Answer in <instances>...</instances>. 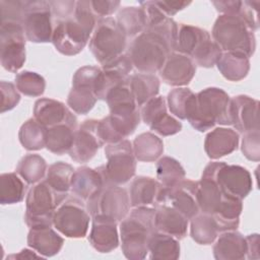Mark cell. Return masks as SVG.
Returning <instances> with one entry per match:
<instances>
[{"instance_id": "cell-1", "label": "cell", "mask_w": 260, "mask_h": 260, "mask_svg": "<svg viewBox=\"0 0 260 260\" xmlns=\"http://www.w3.org/2000/svg\"><path fill=\"white\" fill-rule=\"evenodd\" d=\"M98 18L92 12L90 1H76L74 15L56 22L52 43L56 50L65 56L79 54L89 41Z\"/></svg>"}, {"instance_id": "cell-2", "label": "cell", "mask_w": 260, "mask_h": 260, "mask_svg": "<svg viewBox=\"0 0 260 260\" xmlns=\"http://www.w3.org/2000/svg\"><path fill=\"white\" fill-rule=\"evenodd\" d=\"M231 98L221 88L207 87L191 98L186 119L199 132H205L216 124L231 125Z\"/></svg>"}, {"instance_id": "cell-3", "label": "cell", "mask_w": 260, "mask_h": 260, "mask_svg": "<svg viewBox=\"0 0 260 260\" xmlns=\"http://www.w3.org/2000/svg\"><path fill=\"white\" fill-rule=\"evenodd\" d=\"M197 201L200 212L210 214L216 220L220 233L238 229L242 200L224 194L212 179L201 176L197 182Z\"/></svg>"}, {"instance_id": "cell-4", "label": "cell", "mask_w": 260, "mask_h": 260, "mask_svg": "<svg viewBox=\"0 0 260 260\" xmlns=\"http://www.w3.org/2000/svg\"><path fill=\"white\" fill-rule=\"evenodd\" d=\"M154 214V207H133L120 221L121 249L127 259L140 260L148 254L149 240L156 232Z\"/></svg>"}, {"instance_id": "cell-5", "label": "cell", "mask_w": 260, "mask_h": 260, "mask_svg": "<svg viewBox=\"0 0 260 260\" xmlns=\"http://www.w3.org/2000/svg\"><path fill=\"white\" fill-rule=\"evenodd\" d=\"M211 35L222 52L241 53L248 58L255 52L254 30L240 15L220 14L214 21Z\"/></svg>"}, {"instance_id": "cell-6", "label": "cell", "mask_w": 260, "mask_h": 260, "mask_svg": "<svg viewBox=\"0 0 260 260\" xmlns=\"http://www.w3.org/2000/svg\"><path fill=\"white\" fill-rule=\"evenodd\" d=\"M175 52L188 56L195 65L204 68L216 65L222 54L221 49L211 40L207 30L184 23L179 25Z\"/></svg>"}, {"instance_id": "cell-7", "label": "cell", "mask_w": 260, "mask_h": 260, "mask_svg": "<svg viewBox=\"0 0 260 260\" xmlns=\"http://www.w3.org/2000/svg\"><path fill=\"white\" fill-rule=\"evenodd\" d=\"M173 50L169 44L161 37L149 31L135 37L127 51L133 66L141 73L149 74L159 71Z\"/></svg>"}, {"instance_id": "cell-8", "label": "cell", "mask_w": 260, "mask_h": 260, "mask_svg": "<svg viewBox=\"0 0 260 260\" xmlns=\"http://www.w3.org/2000/svg\"><path fill=\"white\" fill-rule=\"evenodd\" d=\"M127 39L126 34L115 18H101L89 39V50L103 66L124 54Z\"/></svg>"}, {"instance_id": "cell-9", "label": "cell", "mask_w": 260, "mask_h": 260, "mask_svg": "<svg viewBox=\"0 0 260 260\" xmlns=\"http://www.w3.org/2000/svg\"><path fill=\"white\" fill-rule=\"evenodd\" d=\"M67 198V195L57 193L44 180L28 190L25 198L24 221L31 228L35 225H52L56 208Z\"/></svg>"}, {"instance_id": "cell-10", "label": "cell", "mask_w": 260, "mask_h": 260, "mask_svg": "<svg viewBox=\"0 0 260 260\" xmlns=\"http://www.w3.org/2000/svg\"><path fill=\"white\" fill-rule=\"evenodd\" d=\"M202 177L212 179L224 194L241 200L253 189L251 174L246 168L238 165L211 161L204 168Z\"/></svg>"}, {"instance_id": "cell-11", "label": "cell", "mask_w": 260, "mask_h": 260, "mask_svg": "<svg viewBox=\"0 0 260 260\" xmlns=\"http://www.w3.org/2000/svg\"><path fill=\"white\" fill-rule=\"evenodd\" d=\"M90 214L83 200L67 197L55 210L53 225L67 238H84L88 232Z\"/></svg>"}, {"instance_id": "cell-12", "label": "cell", "mask_w": 260, "mask_h": 260, "mask_svg": "<svg viewBox=\"0 0 260 260\" xmlns=\"http://www.w3.org/2000/svg\"><path fill=\"white\" fill-rule=\"evenodd\" d=\"M85 204L91 216L103 214L115 219L117 222L127 216L131 207L127 190L111 183L105 184Z\"/></svg>"}, {"instance_id": "cell-13", "label": "cell", "mask_w": 260, "mask_h": 260, "mask_svg": "<svg viewBox=\"0 0 260 260\" xmlns=\"http://www.w3.org/2000/svg\"><path fill=\"white\" fill-rule=\"evenodd\" d=\"M107 164L104 166L106 177L111 184L123 185L133 178L136 171V157L132 144L123 139L105 147Z\"/></svg>"}, {"instance_id": "cell-14", "label": "cell", "mask_w": 260, "mask_h": 260, "mask_svg": "<svg viewBox=\"0 0 260 260\" xmlns=\"http://www.w3.org/2000/svg\"><path fill=\"white\" fill-rule=\"evenodd\" d=\"M52 18L49 1L24 0L22 25L26 40L32 43L52 42Z\"/></svg>"}, {"instance_id": "cell-15", "label": "cell", "mask_w": 260, "mask_h": 260, "mask_svg": "<svg viewBox=\"0 0 260 260\" xmlns=\"http://www.w3.org/2000/svg\"><path fill=\"white\" fill-rule=\"evenodd\" d=\"M1 65L9 72H17L25 62V35L21 24L1 23Z\"/></svg>"}, {"instance_id": "cell-16", "label": "cell", "mask_w": 260, "mask_h": 260, "mask_svg": "<svg viewBox=\"0 0 260 260\" xmlns=\"http://www.w3.org/2000/svg\"><path fill=\"white\" fill-rule=\"evenodd\" d=\"M140 117L152 131L161 136L174 135L182 130V123L168 114L167 102L161 95L146 102L141 107Z\"/></svg>"}, {"instance_id": "cell-17", "label": "cell", "mask_w": 260, "mask_h": 260, "mask_svg": "<svg viewBox=\"0 0 260 260\" xmlns=\"http://www.w3.org/2000/svg\"><path fill=\"white\" fill-rule=\"evenodd\" d=\"M160 203H169L188 219L193 218L200 212L197 201V182L184 179L171 188L164 186L155 205Z\"/></svg>"}, {"instance_id": "cell-18", "label": "cell", "mask_w": 260, "mask_h": 260, "mask_svg": "<svg viewBox=\"0 0 260 260\" xmlns=\"http://www.w3.org/2000/svg\"><path fill=\"white\" fill-rule=\"evenodd\" d=\"M96 119H87L77 128L73 144L69 150L70 157L79 164L89 161L105 144L102 140Z\"/></svg>"}, {"instance_id": "cell-19", "label": "cell", "mask_w": 260, "mask_h": 260, "mask_svg": "<svg viewBox=\"0 0 260 260\" xmlns=\"http://www.w3.org/2000/svg\"><path fill=\"white\" fill-rule=\"evenodd\" d=\"M259 102L249 95L240 94L231 99V125L241 133L259 130Z\"/></svg>"}, {"instance_id": "cell-20", "label": "cell", "mask_w": 260, "mask_h": 260, "mask_svg": "<svg viewBox=\"0 0 260 260\" xmlns=\"http://www.w3.org/2000/svg\"><path fill=\"white\" fill-rule=\"evenodd\" d=\"M88 241L100 253H110L117 249L120 244L117 221L103 214L91 216Z\"/></svg>"}, {"instance_id": "cell-21", "label": "cell", "mask_w": 260, "mask_h": 260, "mask_svg": "<svg viewBox=\"0 0 260 260\" xmlns=\"http://www.w3.org/2000/svg\"><path fill=\"white\" fill-rule=\"evenodd\" d=\"M107 183L110 182L106 177L104 166L96 169L82 166L74 171L70 190L76 197L86 202Z\"/></svg>"}, {"instance_id": "cell-22", "label": "cell", "mask_w": 260, "mask_h": 260, "mask_svg": "<svg viewBox=\"0 0 260 260\" xmlns=\"http://www.w3.org/2000/svg\"><path fill=\"white\" fill-rule=\"evenodd\" d=\"M161 79L173 86H185L196 73V65L191 58L178 52L171 53L158 71Z\"/></svg>"}, {"instance_id": "cell-23", "label": "cell", "mask_w": 260, "mask_h": 260, "mask_svg": "<svg viewBox=\"0 0 260 260\" xmlns=\"http://www.w3.org/2000/svg\"><path fill=\"white\" fill-rule=\"evenodd\" d=\"M34 118L46 128L62 123L77 126L76 116L64 103L48 98H42L36 101L34 106Z\"/></svg>"}, {"instance_id": "cell-24", "label": "cell", "mask_w": 260, "mask_h": 260, "mask_svg": "<svg viewBox=\"0 0 260 260\" xmlns=\"http://www.w3.org/2000/svg\"><path fill=\"white\" fill-rule=\"evenodd\" d=\"M154 223L157 232L170 235L179 241L187 235L188 218L169 203L154 206Z\"/></svg>"}, {"instance_id": "cell-25", "label": "cell", "mask_w": 260, "mask_h": 260, "mask_svg": "<svg viewBox=\"0 0 260 260\" xmlns=\"http://www.w3.org/2000/svg\"><path fill=\"white\" fill-rule=\"evenodd\" d=\"M64 239L51 225L41 224L29 229L27 245L44 258L52 257L60 252Z\"/></svg>"}, {"instance_id": "cell-26", "label": "cell", "mask_w": 260, "mask_h": 260, "mask_svg": "<svg viewBox=\"0 0 260 260\" xmlns=\"http://www.w3.org/2000/svg\"><path fill=\"white\" fill-rule=\"evenodd\" d=\"M239 133L232 128L218 127L205 137L204 150L211 159H217L234 152L239 145Z\"/></svg>"}, {"instance_id": "cell-27", "label": "cell", "mask_w": 260, "mask_h": 260, "mask_svg": "<svg viewBox=\"0 0 260 260\" xmlns=\"http://www.w3.org/2000/svg\"><path fill=\"white\" fill-rule=\"evenodd\" d=\"M214 242L213 256L216 260H242L246 258V238L236 230L221 232Z\"/></svg>"}, {"instance_id": "cell-28", "label": "cell", "mask_w": 260, "mask_h": 260, "mask_svg": "<svg viewBox=\"0 0 260 260\" xmlns=\"http://www.w3.org/2000/svg\"><path fill=\"white\" fill-rule=\"evenodd\" d=\"M164 185L151 177H136L129 188V197L131 207L151 206L158 201Z\"/></svg>"}, {"instance_id": "cell-29", "label": "cell", "mask_w": 260, "mask_h": 260, "mask_svg": "<svg viewBox=\"0 0 260 260\" xmlns=\"http://www.w3.org/2000/svg\"><path fill=\"white\" fill-rule=\"evenodd\" d=\"M77 126L62 123L47 128L46 148L58 155L69 152L73 141Z\"/></svg>"}, {"instance_id": "cell-30", "label": "cell", "mask_w": 260, "mask_h": 260, "mask_svg": "<svg viewBox=\"0 0 260 260\" xmlns=\"http://www.w3.org/2000/svg\"><path fill=\"white\" fill-rule=\"evenodd\" d=\"M216 66L225 79L230 81H240L248 75L250 61L244 54L222 52Z\"/></svg>"}, {"instance_id": "cell-31", "label": "cell", "mask_w": 260, "mask_h": 260, "mask_svg": "<svg viewBox=\"0 0 260 260\" xmlns=\"http://www.w3.org/2000/svg\"><path fill=\"white\" fill-rule=\"evenodd\" d=\"M159 84V79L154 74L140 72L129 77V86L138 108L157 95Z\"/></svg>"}, {"instance_id": "cell-32", "label": "cell", "mask_w": 260, "mask_h": 260, "mask_svg": "<svg viewBox=\"0 0 260 260\" xmlns=\"http://www.w3.org/2000/svg\"><path fill=\"white\" fill-rule=\"evenodd\" d=\"M116 21L124 30L127 38H134L144 31L147 24V17L141 6H126L118 11Z\"/></svg>"}, {"instance_id": "cell-33", "label": "cell", "mask_w": 260, "mask_h": 260, "mask_svg": "<svg viewBox=\"0 0 260 260\" xmlns=\"http://www.w3.org/2000/svg\"><path fill=\"white\" fill-rule=\"evenodd\" d=\"M133 152L139 161H154L164 152L162 140L151 132H144L137 135L133 140Z\"/></svg>"}, {"instance_id": "cell-34", "label": "cell", "mask_w": 260, "mask_h": 260, "mask_svg": "<svg viewBox=\"0 0 260 260\" xmlns=\"http://www.w3.org/2000/svg\"><path fill=\"white\" fill-rule=\"evenodd\" d=\"M148 253L150 259L176 260L180 257L179 240L156 231L149 240Z\"/></svg>"}, {"instance_id": "cell-35", "label": "cell", "mask_w": 260, "mask_h": 260, "mask_svg": "<svg viewBox=\"0 0 260 260\" xmlns=\"http://www.w3.org/2000/svg\"><path fill=\"white\" fill-rule=\"evenodd\" d=\"M190 220V235L197 244L210 245L216 240L219 230L216 220L210 214L199 212Z\"/></svg>"}, {"instance_id": "cell-36", "label": "cell", "mask_w": 260, "mask_h": 260, "mask_svg": "<svg viewBox=\"0 0 260 260\" xmlns=\"http://www.w3.org/2000/svg\"><path fill=\"white\" fill-rule=\"evenodd\" d=\"M72 85L86 86L93 90L98 100L106 98L105 77L102 68L98 66H83L78 68L72 78Z\"/></svg>"}, {"instance_id": "cell-37", "label": "cell", "mask_w": 260, "mask_h": 260, "mask_svg": "<svg viewBox=\"0 0 260 260\" xmlns=\"http://www.w3.org/2000/svg\"><path fill=\"white\" fill-rule=\"evenodd\" d=\"M47 128L39 123L35 118L25 121L18 132L20 144L26 150L34 151L46 147Z\"/></svg>"}, {"instance_id": "cell-38", "label": "cell", "mask_w": 260, "mask_h": 260, "mask_svg": "<svg viewBox=\"0 0 260 260\" xmlns=\"http://www.w3.org/2000/svg\"><path fill=\"white\" fill-rule=\"evenodd\" d=\"M48 166L43 156L29 153L21 157L16 167V173L29 185L37 184L46 177Z\"/></svg>"}, {"instance_id": "cell-39", "label": "cell", "mask_w": 260, "mask_h": 260, "mask_svg": "<svg viewBox=\"0 0 260 260\" xmlns=\"http://www.w3.org/2000/svg\"><path fill=\"white\" fill-rule=\"evenodd\" d=\"M25 185L17 173H4L0 176V203L15 204L23 200Z\"/></svg>"}, {"instance_id": "cell-40", "label": "cell", "mask_w": 260, "mask_h": 260, "mask_svg": "<svg viewBox=\"0 0 260 260\" xmlns=\"http://www.w3.org/2000/svg\"><path fill=\"white\" fill-rule=\"evenodd\" d=\"M133 69V64L128 54H122L113 61L102 66V70L105 77L106 94L109 89L117 83L126 81L129 79V73Z\"/></svg>"}, {"instance_id": "cell-41", "label": "cell", "mask_w": 260, "mask_h": 260, "mask_svg": "<svg viewBox=\"0 0 260 260\" xmlns=\"http://www.w3.org/2000/svg\"><path fill=\"white\" fill-rule=\"evenodd\" d=\"M74 171L71 165L64 161H56L48 168L45 181L57 193L68 195Z\"/></svg>"}, {"instance_id": "cell-42", "label": "cell", "mask_w": 260, "mask_h": 260, "mask_svg": "<svg viewBox=\"0 0 260 260\" xmlns=\"http://www.w3.org/2000/svg\"><path fill=\"white\" fill-rule=\"evenodd\" d=\"M185 170L174 157L162 156L156 162V177L160 184L171 188L185 179Z\"/></svg>"}, {"instance_id": "cell-43", "label": "cell", "mask_w": 260, "mask_h": 260, "mask_svg": "<svg viewBox=\"0 0 260 260\" xmlns=\"http://www.w3.org/2000/svg\"><path fill=\"white\" fill-rule=\"evenodd\" d=\"M96 101L98 98L92 89L86 86L72 85L67 96V106L74 113L85 115L94 107Z\"/></svg>"}, {"instance_id": "cell-44", "label": "cell", "mask_w": 260, "mask_h": 260, "mask_svg": "<svg viewBox=\"0 0 260 260\" xmlns=\"http://www.w3.org/2000/svg\"><path fill=\"white\" fill-rule=\"evenodd\" d=\"M15 85L19 92L27 96H40L46 88L45 78L37 72L24 70L15 76Z\"/></svg>"}, {"instance_id": "cell-45", "label": "cell", "mask_w": 260, "mask_h": 260, "mask_svg": "<svg viewBox=\"0 0 260 260\" xmlns=\"http://www.w3.org/2000/svg\"><path fill=\"white\" fill-rule=\"evenodd\" d=\"M194 92L187 87L172 89L167 96V104L170 112L181 120H186V111Z\"/></svg>"}, {"instance_id": "cell-46", "label": "cell", "mask_w": 260, "mask_h": 260, "mask_svg": "<svg viewBox=\"0 0 260 260\" xmlns=\"http://www.w3.org/2000/svg\"><path fill=\"white\" fill-rule=\"evenodd\" d=\"M0 12L1 23H18L22 25L24 0H1Z\"/></svg>"}, {"instance_id": "cell-47", "label": "cell", "mask_w": 260, "mask_h": 260, "mask_svg": "<svg viewBox=\"0 0 260 260\" xmlns=\"http://www.w3.org/2000/svg\"><path fill=\"white\" fill-rule=\"evenodd\" d=\"M242 152L246 158L252 161H259L260 159V135L259 130L249 131L243 133Z\"/></svg>"}, {"instance_id": "cell-48", "label": "cell", "mask_w": 260, "mask_h": 260, "mask_svg": "<svg viewBox=\"0 0 260 260\" xmlns=\"http://www.w3.org/2000/svg\"><path fill=\"white\" fill-rule=\"evenodd\" d=\"M1 87V113H5L7 111H10L14 109L19 101H20V94L16 87L11 82L2 80L0 83Z\"/></svg>"}, {"instance_id": "cell-49", "label": "cell", "mask_w": 260, "mask_h": 260, "mask_svg": "<svg viewBox=\"0 0 260 260\" xmlns=\"http://www.w3.org/2000/svg\"><path fill=\"white\" fill-rule=\"evenodd\" d=\"M49 3L52 11V16L56 20V22L69 19L74 15L76 1L60 0L49 1Z\"/></svg>"}, {"instance_id": "cell-50", "label": "cell", "mask_w": 260, "mask_h": 260, "mask_svg": "<svg viewBox=\"0 0 260 260\" xmlns=\"http://www.w3.org/2000/svg\"><path fill=\"white\" fill-rule=\"evenodd\" d=\"M92 12L98 19L110 17L114 12L118 10L121 5L117 0H89Z\"/></svg>"}, {"instance_id": "cell-51", "label": "cell", "mask_w": 260, "mask_h": 260, "mask_svg": "<svg viewBox=\"0 0 260 260\" xmlns=\"http://www.w3.org/2000/svg\"><path fill=\"white\" fill-rule=\"evenodd\" d=\"M215 9L221 14L240 15L243 1L238 0H224V1H212Z\"/></svg>"}, {"instance_id": "cell-52", "label": "cell", "mask_w": 260, "mask_h": 260, "mask_svg": "<svg viewBox=\"0 0 260 260\" xmlns=\"http://www.w3.org/2000/svg\"><path fill=\"white\" fill-rule=\"evenodd\" d=\"M157 7L169 17H172L179 11L191 4L190 1H155Z\"/></svg>"}, {"instance_id": "cell-53", "label": "cell", "mask_w": 260, "mask_h": 260, "mask_svg": "<svg viewBox=\"0 0 260 260\" xmlns=\"http://www.w3.org/2000/svg\"><path fill=\"white\" fill-rule=\"evenodd\" d=\"M246 238L247 242V255L248 259H259V235L252 234Z\"/></svg>"}, {"instance_id": "cell-54", "label": "cell", "mask_w": 260, "mask_h": 260, "mask_svg": "<svg viewBox=\"0 0 260 260\" xmlns=\"http://www.w3.org/2000/svg\"><path fill=\"white\" fill-rule=\"evenodd\" d=\"M8 258H18V259H30V258H44L42 255L37 254L36 252H34L32 250H28V249H22L19 253L17 254H13L7 257Z\"/></svg>"}]
</instances>
